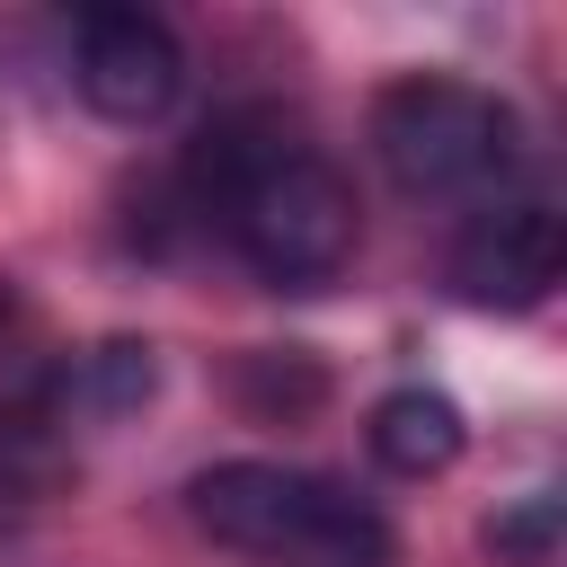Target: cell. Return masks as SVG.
Wrapping results in <instances>:
<instances>
[{
	"instance_id": "obj_1",
	"label": "cell",
	"mask_w": 567,
	"mask_h": 567,
	"mask_svg": "<svg viewBox=\"0 0 567 567\" xmlns=\"http://www.w3.org/2000/svg\"><path fill=\"white\" fill-rule=\"evenodd\" d=\"M195 204L221 221L239 266L275 292H328L354 257V186L346 168L275 106H230L204 124L186 159Z\"/></svg>"
},
{
	"instance_id": "obj_2",
	"label": "cell",
	"mask_w": 567,
	"mask_h": 567,
	"mask_svg": "<svg viewBox=\"0 0 567 567\" xmlns=\"http://www.w3.org/2000/svg\"><path fill=\"white\" fill-rule=\"evenodd\" d=\"M372 151L390 168L399 195L416 204H461V195H496L523 159V124L496 89L452 80V71H408L372 97Z\"/></svg>"
},
{
	"instance_id": "obj_3",
	"label": "cell",
	"mask_w": 567,
	"mask_h": 567,
	"mask_svg": "<svg viewBox=\"0 0 567 567\" xmlns=\"http://www.w3.org/2000/svg\"><path fill=\"white\" fill-rule=\"evenodd\" d=\"M346 487L319 478V470H292V461H213L186 478V514L239 549V558H266V567H301L337 523H346Z\"/></svg>"
},
{
	"instance_id": "obj_4",
	"label": "cell",
	"mask_w": 567,
	"mask_h": 567,
	"mask_svg": "<svg viewBox=\"0 0 567 567\" xmlns=\"http://www.w3.org/2000/svg\"><path fill=\"white\" fill-rule=\"evenodd\" d=\"M558 266H567V230H558L549 195H487L443 257V275L470 310H540Z\"/></svg>"
},
{
	"instance_id": "obj_5",
	"label": "cell",
	"mask_w": 567,
	"mask_h": 567,
	"mask_svg": "<svg viewBox=\"0 0 567 567\" xmlns=\"http://www.w3.org/2000/svg\"><path fill=\"white\" fill-rule=\"evenodd\" d=\"M71 89L106 124H159L186 89V44L151 9H89L71 35Z\"/></svg>"
},
{
	"instance_id": "obj_6",
	"label": "cell",
	"mask_w": 567,
	"mask_h": 567,
	"mask_svg": "<svg viewBox=\"0 0 567 567\" xmlns=\"http://www.w3.org/2000/svg\"><path fill=\"white\" fill-rule=\"evenodd\" d=\"M363 443H372V461H381L390 478H443V470L461 461V443H470V425H461V408H452L443 390H425V381H408V390H390V399L372 408V425H363Z\"/></svg>"
},
{
	"instance_id": "obj_7",
	"label": "cell",
	"mask_w": 567,
	"mask_h": 567,
	"mask_svg": "<svg viewBox=\"0 0 567 567\" xmlns=\"http://www.w3.org/2000/svg\"><path fill=\"white\" fill-rule=\"evenodd\" d=\"M151 390H159V363H151L142 337H106L62 372V408L71 416H133Z\"/></svg>"
},
{
	"instance_id": "obj_8",
	"label": "cell",
	"mask_w": 567,
	"mask_h": 567,
	"mask_svg": "<svg viewBox=\"0 0 567 567\" xmlns=\"http://www.w3.org/2000/svg\"><path fill=\"white\" fill-rule=\"evenodd\" d=\"M558 523H567V505L540 487V496H523V505H496V514H487V549H496L505 567H549Z\"/></svg>"
},
{
	"instance_id": "obj_9",
	"label": "cell",
	"mask_w": 567,
	"mask_h": 567,
	"mask_svg": "<svg viewBox=\"0 0 567 567\" xmlns=\"http://www.w3.org/2000/svg\"><path fill=\"white\" fill-rule=\"evenodd\" d=\"M44 452H35V434L27 425H0V523H18L35 496H44Z\"/></svg>"
}]
</instances>
